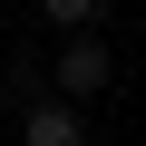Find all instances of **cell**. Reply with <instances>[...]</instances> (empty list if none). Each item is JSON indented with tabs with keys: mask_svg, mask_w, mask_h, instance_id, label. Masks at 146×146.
Returning a JSON list of instances; mask_svg holds the SVG:
<instances>
[{
	"mask_svg": "<svg viewBox=\"0 0 146 146\" xmlns=\"http://www.w3.org/2000/svg\"><path fill=\"white\" fill-rule=\"evenodd\" d=\"M107 78H117V58H107V39H98V29H78V39H58V49H49V88H58L68 107L107 98Z\"/></svg>",
	"mask_w": 146,
	"mask_h": 146,
	"instance_id": "cell-1",
	"label": "cell"
},
{
	"mask_svg": "<svg viewBox=\"0 0 146 146\" xmlns=\"http://www.w3.org/2000/svg\"><path fill=\"white\" fill-rule=\"evenodd\" d=\"M20 146H88V107H68V98H39V107H20V127H10Z\"/></svg>",
	"mask_w": 146,
	"mask_h": 146,
	"instance_id": "cell-2",
	"label": "cell"
},
{
	"mask_svg": "<svg viewBox=\"0 0 146 146\" xmlns=\"http://www.w3.org/2000/svg\"><path fill=\"white\" fill-rule=\"evenodd\" d=\"M39 10H49V29H58V39H78V29H98V20H107V0H39Z\"/></svg>",
	"mask_w": 146,
	"mask_h": 146,
	"instance_id": "cell-3",
	"label": "cell"
}]
</instances>
